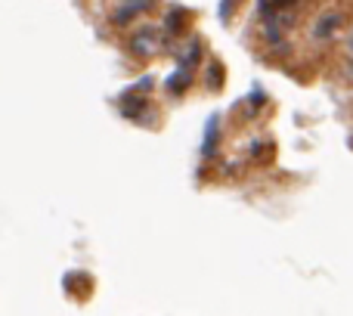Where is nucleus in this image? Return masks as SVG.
Returning <instances> with one entry per match:
<instances>
[{
  "label": "nucleus",
  "mask_w": 353,
  "mask_h": 316,
  "mask_svg": "<svg viewBox=\"0 0 353 316\" xmlns=\"http://www.w3.org/2000/svg\"><path fill=\"white\" fill-rule=\"evenodd\" d=\"M192 68H195V66H189V62H180V66H176V72L168 75L165 87H168L171 93H183V90H186V87L195 81V72H192Z\"/></svg>",
  "instance_id": "nucleus-1"
},
{
  "label": "nucleus",
  "mask_w": 353,
  "mask_h": 316,
  "mask_svg": "<svg viewBox=\"0 0 353 316\" xmlns=\"http://www.w3.org/2000/svg\"><path fill=\"white\" fill-rule=\"evenodd\" d=\"M217 140H220V115L214 112V115H208V121H205V143H201V155L214 158V152H217Z\"/></svg>",
  "instance_id": "nucleus-2"
},
{
  "label": "nucleus",
  "mask_w": 353,
  "mask_h": 316,
  "mask_svg": "<svg viewBox=\"0 0 353 316\" xmlns=\"http://www.w3.org/2000/svg\"><path fill=\"white\" fill-rule=\"evenodd\" d=\"M130 50H134L137 56H149L159 50V31H137L134 37H130Z\"/></svg>",
  "instance_id": "nucleus-3"
},
{
  "label": "nucleus",
  "mask_w": 353,
  "mask_h": 316,
  "mask_svg": "<svg viewBox=\"0 0 353 316\" xmlns=\"http://www.w3.org/2000/svg\"><path fill=\"white\" fill-rule=\"evenodd\" d=\"M155 0H121V6L115 10V22L118 25H124V22H130L134 16H140L143 10H149Z\"/></svg>",
  "instance_id": "nucleus-4"
},
{
  "label": "nucleus",
  "mask_w": 353,
  "mask_h": 316,
  "mask_svg": "<svg viewBox=\"0 0 353 316\" xmlns=\"http://www.w3.org/2000/svg\"><path fill=\"white\" fill-rule=\"evenodd\" d=\"M146 109V97H143L140 90H130L121 97V115L128 118H140V112Z\"/></svg>",
  "instance_id": "nucleus-5"
},
{
  "label": "nucleus",
  "mask_w": 353,
  "mask_h": 316,
  "mask_svg": "<svg viewBox=\"0 0 353 316\" xmlns=\"http://www.w3.org/2000/svg\"><path fill=\"white\" fill-rule=\"evenodd\" d=\"M338 22H341V12H329L325 19H319V22L313 25V37H316V41H323V37H332V31H335Z\"/></svg>",
  "instance_id": "nucleus-6"
},
{
  "label": "nucleus",
  "mask_w": 353,
  "mask_h": 316,
  "mask_svg": "<svg viewBox=\"0 0 353 316\" xmlns=\"http://www.w3.org/2000/svg\"><path fill=\"white\" fill-rule=\"evenodd\" d=\"M288 3H294V0H261V12L263 16H270V12H282V10H288Z\"/></svg>",
  "instance_id": "nucleus-7"
},
{
  "label": "nucleus",
  "mask_w": 353,
  "mask_h": 316,
  "mask_svg": "<svg viewBox=\"0 0 353 316\" xmlns=\"http://www.w3.org/2000/svg\"><path fill=\"white\" fill-rule=\"evenodd\" d=\"M180 25H183V10H174L171 16H168V28L180 31Z\"/></svg>",
  "instance_id": "nucleus-8"
},
{
  "label": "nucleus",
  "mask_w": 353,
  "mask_h": 316,
  "mask_svg": "<svg viewBox=\"0 0 353 316\" xmlns=\"http://www.w3.org/2000/svg\"><path fill=\"white\" fill-rule=\"evenodd\" d=\"M217 81H220V66H211V68H208V84H211V87H220Z\"/></svg>",
  "instance_id": "nucleus-9"
},
{
  "label": "nucleus",
  "mask_w": 353,
  "mask_h": 316,
  "mask_svg": "<svg viewBox=\"0 0 353 316\" xmlns=\"http://www.w3.org/2000/svg\"><path fill=\"white\" fill-rule=\"evenodd\" d=\"M350 50H353V34H350Z\"/></svg>",
  "instance_id": "nucleus-10"
}]
</instances>
